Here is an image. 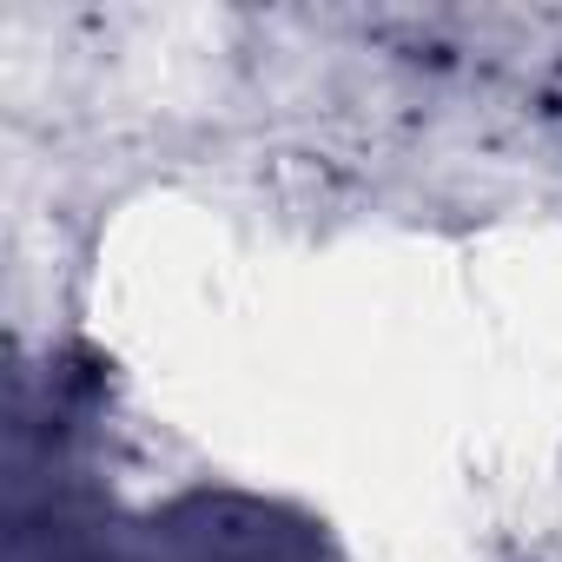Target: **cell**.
I'll return each mask as SVG.
<instances>
[{
	"mask_svg": "<svg viewBox=\"0 0 562 562\" xmlns=\"http://www.w3.org/2000/svg\"><path fill=\"white\" fill-rule=\"evenodd\" d=\"M292 542L299 529H271V509H232V503L192 496L126 529H74L67 562H258Z\"/></svg>",
	"mask_w": 562,
	"mask_h": 562,
	"instance_id": "1",
	"label": "cell"
}]
</instances>
